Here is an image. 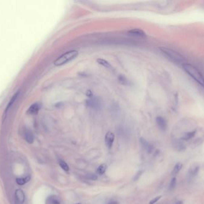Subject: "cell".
Instances as JSON below:
<instances>
[{"label":"cell","mask_w":204,"mask_h":204,"mask_svg":"<svg viewBox=\"0 0 204 204\" xmlns=\"http://www.w3.org/2000/svg\"><path fill=\"white\" fill-rule=\"evenodd\" d=\"M176 184H177L176 179V178H173L171 180V182H170V186H169V189L170 190L174 189L175 187H176Z\"/></svg>","instance_id":"obj_21"},{"label":"cell","mask_w":204,"mask_h":204,"mask_svg":"<svg viewBox=\"0 0 204 204\" xmlns=\"http://www.w3.org/2000/svg\"><path fill=\"white\" fill-rule=\"evenodd\" d=\"M128 34L131 36L138 37V38H146V33L143 30L140 29H138V28H135V29L130 30L128 31Z\"/></svg>","instance_id":"obj_5"},{"label":"cell","mask_w":204,"mask_h":204,"mask_svg":"<svg viewBox=\"0 0 204 204\" xmlns=\"http://www.w3.org/2000/svg\"><path fill=\"white\" fill-rule=\"evenodd\" d=\"M46 204H62V200L58 196L51 195L47 198Z\"/></svg>","instance_id":"obj_7"},{"label":"cell","mask_w":204,"mask_h":204,"mask_svg":"<svg viewBox=\"0 0 204 204\" xmlns=\"http://www.w3.org/2000/svg\"><path fill=\"white\" fill-rule=\"evenodd\" d=\"M80 204V203H78V204Z\"/></svg>","instance_id":"obj_26"},{"label":"cell","mask_w":204,"mask_h":204,"mask_svg":"<svg viewBox=\"0 0 204 204\" xmlns=\"http://www.w3.org/2000/svg\"><path fill=\"white\" fill-rule=\"evenodd\" d=\"M196 130H194L193 131L188 132L186 133L183 136H182L181 139H183L184 141L189 140L190 139L192 138L193 136H195V135L196 134Z\"/></svg>","instance_id":"obj_12"},{"label":"cell","mask_w":204,"mask_h":204,"mask_svg":"<svg viewBox=\"0 0 204 204\" xmlns=\"http://www.w3.org/2000/svg\"><path fill=\"white\" fill-rule=\"evenodd\" d=\"M106 169H107V165L106 163L102 164L98 167V168L97 169V174L98 175L102 176V175L105 174Z\"/></svg>","instance_id":"obj_15"},{"label":"cell","mask_w":204,"mask_h":204,"mask_svg":"<svg viewBox=\"0 0 204 204\" xmlns=\"http://www.w3.org/2000/svg\"><path fill=\"white\" fill-rule=\"evenodd\" d=\"M118 80L120 82V83L124 85H128L130 83L128 79L125 75H119Z\"/></svg>","instance_id":"obj_17"},{"label":"cell","mask_w":204,"mask_h":204,"mask_svg":"<svg viewBox=\"0 0 204 204\" xmlns=\"http://www.w3.org/2000/svg\"><path fill=\"white\" fill-rule=\"evenodd\" d=\"M59 165H60V167L62 168V169H63L64 171H69V167L68 164L64 160H60Z\"/></svg>","instance_id":"obj_20"},{"label":"cell","mask_w":204,"mask_h":204,"mask_svg":"<svg viewBox=\"0 0 204 204\" xmlns=\"http://www.w3.org/2000/svg\"><path fill=\"white\" fill-rule=\"evenodd\" d=\"M161 196H157L154 199H152L150 202H149V204H155V203H157L159 200L161 198Z\"/></svg>","instance_id":"obj_23"},{"label":"cell","mask_w":204,"mask_h":204,"mask_svg":"<svg viewBox=\"0 0 204 204\" xmlns=\"http://www.w3.org/2000/svg\"><path fill=\"white\" fill-rule=\"evenodd\" d=\"M30 180V177H27L26 178H18L16 180V182H17L18 184L19 185H24L25 183H26L27 182H29Z\"/></svg>","instance_id":"obj_19"},{"label":"cell","mask_w":204,"mask_h":204,"mask_svg":"<svg viewBox=\"0 0 204 204\" xmlns=\"http://www.w3.org/2000/svg\"><path fill=\"white\" fill-rule=\"evenodd\" d=\"M87 107L93 110H99L101 109L102 103L100 99L98 97L92 96L86 101Z\"/></svg>","instance_id":"obj_4"},{"label":"cell","mask_w":204,"mask_h":204,"mask_svg":"<svg viewBox=\"0 0 204 204\" xmlns=\"http://www.w3.org/2000/svg\"><path fill=\"white\" fill-rule=\"evenodd\" d=\"M78 54H79L78 52L76 50H73L67 52L61 55L60 57H59L54 62V64L56 66L63 65L68 63V62H70L73 59L76 58L78 56Z\"/></svg>","instance_id":"obj_2"},{"label":"cell","mask_w":204,"mask_h":204,"mask_svg":"<svg viewBox=\"0 0 204 204\" xmlns=\"http://www.w3.org/2000/svg\"><path fill=\"white\" fill-rule=\"evenodd\" d=\"M199 171V167H194L191 168L188 173V177H189V180H192L198 174Z\"/></svg>","instance_id":"obj_10"},{"label":"cell","mask_w":204,"mask_h":204,"mask_svg":"<svg viewBox=\"0 0 204 204\" xmlns=\"http://www.w3.org/2000/svg\"><path fill=\"white\" fill-rule=\"evenodd\" d=\"M183 167V165L181 164V163H177L174 167V169H173V171L172 172V174L173 175H176L181 170V168Z\"/></svg>","instance_id":"obj_18"},{"label":"cell","mask_w":204,"mask_h":204,"mask_svg":"<svg viewBox=\"0 0 204 204\" xmlns=\"http://www.w3.org/2000/svg\"><path fill=\"white\" fill-rule=\"evenodd\" d=\"M40 110V105L38 104H34L32 105V106L29 109L28 113L31 114H37Z\"/></svg>","instance_id":"obj_11"},{"label":"cell","mask_w":204,"mask_h":204,"mask_svg":"<svg viewBox=\"0 0 204 204\" xmlns=\"http://www.w3.org/2000/svg\"><path fill=\"white\" fill-rule=\"evenodd\" d=\"M24 139L29 144H31L34 142V135L31 132L27 131L24 133Z\"/></svg>","instance_id":"obj_14"},{"label":"cell","mask_w":204,"mask_h":204,"mask_svg":"<svg viewBox=\"0 0 204 204\" xmlns=\"http://www.w3.org/2000/svg\"><path fill=\"white\" fill-rule=\"evenodd\" d=\"M156 122L159 128L162 131H165L167 128V123L165 119L162 117L158 116L156 119Z\"/></svg>","instance_id":"obj_8"},{"label":"cell","mask_w":204,"mask_h":204,"mask_svg":"<svg viewBox=\"0 0 204 204\" xmlns=\"http://www.w3.org/2000/svg\"><path fill=\"white\" fill-rule=\"evenodd\" d=\"M115 140V134L112 132H108L105 135V144L109 149H111Z\"/></svg>","instance_id":"obj_6"},{"label":"cell","mask_w":204,"mask_h":204,"mask_svg":"<svg viewBox=\"0 0 204 204\" xmlns=\"http://www.w3.org/2000/svg\"><path fill=\"white\" fill-rule=\"evenodd\" d=\"M87 177L89 179H90V180H97V176H96V175H95V174H88L87 176Z\"/></svg>","instance_id":"obj_22"},{"label":"cell","mask_w":204,"mask_h":204,"mask_svg":"<svg viewBox=\"0 0 204 204\" xmlns=\"http://www.w3.org/2000/svg\"><path fill=\"white\" fill-rule=\"evenodd\" d=\"M108 204H119V202L115 201H110L109 202H108Z\"/></svg>","instance_id":"obj_24"},{"label":"cell","mask_w":204,"mask_h":204,"mask_svg":"<svg viewBox=\"0 0 204 204\" xmlns=\"http://www.w3.org/2000/svg\"><path fill=\"white\" fill-rule=\"evenodd\" d=\"M97 62L98 64H99L100 65L103 66L104 67L106 68H112V66L110 64V63L107 61L106 60L104 59H102V58H99L97 60Z\"/></svg>","instance_id":"obj_13"},{"label":"cell","mask_w":204,"mask_h":204,"mask_svg":"<svg viewBox=\"0 0 204 204\" xmlns=\"http://www.w3.org/2000/svg\"><path fill=\"white\" fill-rule=\"evenodd\" d=\"M140 142H141V144L142 147L144 149H146V150H147L149 152L151 150L152 147L149 145V144L147 142V141L145 140L144 138H140Z\"/></svg>","instance_id":"obj_16"},{"label":"cell","mask_w":204,"mask_h":204,"mask_svg":"<svg viewBox=\"0 0 204 204\" xmlns=\"http://www.w3.org/2000/svg\"><path fill=\"white\" fill-rule=\"evenodd\" d=\"M175 204H183V202L181 201H179V202H177V203H176Z\"/></svg>","instance_id":"obj_25"},{"label":"cell","mask_w":204,"mask_h":204,"mask_svg":"<svg viewBox=\"0 0 204 204\" xmlns=\"http://www.w3.org/2000/svg\"><path fill=\"white\" fill-rule=\"evenodd\" d=\"M183 68L190 77L204 88V76L198 68L192 64L186 63L183 64Z\"/></svg>","instance_id":"obj_1"},{"label":"cell","mask_w":204,"mask_h":204,"mask_svg":"<svg viewBox=\"0 0 204 204\" xmlns=\"http://www.w3.org/2000/svg\"><path fill=\"white\" fill-rule=\"evenodd\" d=\"M161 52L170 59L176 62L177 63L181 62L184 61L183 57L181 56L180 54H179L178 52L165 47H162L160 48Z\"/></svg>","instance_id":"obj_3"},{"label":"cell","mask_w":204,"mask_h":204,"mask_svg":"<svg viewBox=\"0 0 204 204\" xmlns=\"http://www.w3.org/2000/svg\"><path fill=\"white\" fill-rule=\"evenodd\" d=\"M15 198L17 202L19 204H22L24 203L25 200L24 193L22 190L17 189L15 192Z\"/></svg>","instance_id":"obj_9"}]
</instances>
